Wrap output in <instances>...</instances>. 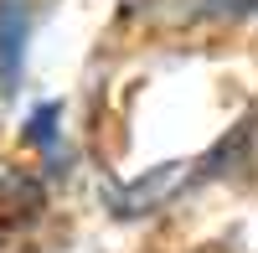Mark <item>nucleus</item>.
Returning a JSON list of instances; mask_svg holds the SVG:
<instances>
[{
    "instance_id": "obj_2",
    "label": "nucleus",
    "mask_w": 258,
    "mask_h": 253,
    "mask_svg": "<svg viewBox=\"0 0 258 253\" xmlns=\"http://www.w3.org/2000/svg\"><path fill=\"white\" fill-rule=\"evenodd\" d=\"M176 176H181V171H155L150 181H140V186H129V192L119 197V207H124V212H140V207H150V202H155L160 192H170V186H176Z\"/></svg>"
},
{
    "instance_id": "obj_1",
    "label": "nucleus",
    "mask_w": 258,
    "mask_h": 253,
    "mask_svg": "<svg viewBox=\"0 0 258 253\" xmlns=\"http://www.w3.org/2000/svg\"><path fill=\"white\" fill-rule=\"evenodd\" d=\"M26 36H31L26 0H0V78H6V83H16V73H21Z\"/></svg>"
}]
</instances>
